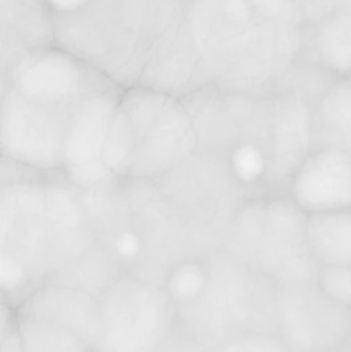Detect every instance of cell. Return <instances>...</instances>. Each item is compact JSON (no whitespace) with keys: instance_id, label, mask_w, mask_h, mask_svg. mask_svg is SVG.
<instances>
[{"instance_id":"cell-1","label":"cell","mask_w":351,"mask_h":352,"mask_svg":"<svg viewBox=\"0 0 351 352\" xmlns=\"http://www.w3.org/2000/svg\"><path fill=\"white\" fill-rule=\"evenodd\" d=\"M113 82L58 47L23 58L1 74L2 144L8 157L32 169L62 168L80 107Z\"/></svg>"},{"instance_id":"cell-2","label":"cell","mask_w":351,"mask_h":352,"mask_svg":"<svg viewBox=\"0 0 351 352\" xmlns=\"http://www.w3.org/2000/svg\"><path fill=\"white\" fill-rule=\"evenodd\" d=\"M56 45L124 89L137 86L190 0H49Z\"/></svg>"},{"instance_id":"cell-3","label":"cell","mask_w":351,"mask_h":352,"mask_svg":"<svg viewBox=\"0 0 351 352\" xmlns=\"http://www.w3.org/2000/svg\"><path fill=\"white\" fill-rule=\"evenodd\" d=\"M181 98L142 86L126 89L103 153L105 169L148 179L162 177L198 146Z\"/></svg>"},{"instance_id":"cell-4","label":"cell","mask_w":351,"mask_h":352,"mask_svg":"<svg viewBox=\"0 0 351 352\" xmlns=\"http://www.w3.org/2000/svg\"><path fill=\"white\" fill-rule=\"evenodd\" d=\"M205 287L177 322L206 351L245 332L274 333L275 283L220 250L205 258Z\"/></svg>"},{"instance_id":"cell-5","label":"cell","mask_w":351,"mask_h":352,"mask_svg":"<svg viewBox=\"0 0 351 352\" xmlns=\"http://www.w3.org/2000/svg\"><path fill=\"white\" fill-rule=\"evenodd\" d=\"M305 223L306 214L286 194L253 196L235 215L223 250L274 283L317 276Z\"/></svg>"},{"instance_id":"cell-6","label":"cell","mask_w":351,"mask_h":352,"mask_svg":"<svg viewBox=\"0 0 351 352\" xmlns=\"http://www.w3.org/2000/svg\"><path fill=\"white\" fill-rule=\"evenodd\" d=\"M259 16L249 0H190L179 25L197 69V91H234Z\"/></svg>"},{"instance_id":"cell-7","label":"cell","mask_w":351,"mask_h":352,"mask_svg":"<svg viewBox=\"0 0 351 352\" xmlns=\"http://www.w3.org/2000/svg\"><path fill=\"white\" fill-rule=\"evenodd\" d=\"M177 324L164 287L124 273L99 298L93 352H154Z\"/></svg>"},{"instance_id":"cell-8","label":"cell","mask_w":351,"mask_h":352,"mask_svg":"<svg viewBox=\"0 0 351 352\" xmlns=\"http://www.w3.org/2000/svg\"><path fill=\"white\" fill-rule=\"evenodd\" d=\"M275 283L276 334L291 352H330L346 336L351 308L321 289L317 276Z\"/></svg>"},{"instance_id":"cell-9","label":"cell","mask_w":351,"mask_h":352,"mask_svg":"<svg viewBox=\"0 0 351 352\" xmlns=\"http://www.w3.org/2000/svg\"><path fill=\"white\" fill-rule=\"evenodd\" d=\"M286 195L305 214L351 208V156L313 148L294 171Z\"/></svg>"},{"instance_id":"cell-10","label":"cell","mask_w":351,"mask_h":352,"mask_svg":"<svg viewBox=\"0 0 351 352\" xmlns=\"http://www.w3.org/2000/svg\"><path fill=\"white\" fill-rule=\"evenodd\" d=\"M56 45L49 0H0L1 74L31 54Z\"/></svg>"},{"instance_id":"cell-11","label":"cell","mask_w":351,"mask_h":352,"mask_svg":"<svg viewBox=\"0 0 351 352\" xmlns=\"http://www.w3.org/2000/svg\"><path fill=\"white\" fill-rule=\"evenodd\" d=\"M30 314L65 327L94 346L99 326V299L71 287L45 283L16 307Z\"/></svg>"},{"instance_id":"cell-12","label":"cell","mask_w":351,"mask_h":352,"mask_svg":"<svg viewBox=\"0 0 351 352\" xmlns=\"http://www.w3.org/2000/svg\"><path fill=\"white\" fill-rule=\"evenodd\" d=\"M313 148L351 156V76L335 78L311 103Z\"/></svg>"},{"instance_id":"cell-13","label":"cell","mask_w":351,"mask_h":352,"mask_svg":"<svg viewBox=\"0 0 351 352\" xmlns=\"http://www.w3.org/2000/svg\"><path fill=\"white\" fill-rule=\"evenodd\" d=\"M305 235L319 266L351 267V208L306 214Z\"/></svg>"},{"instance_id":"cell-14","label":"cell","mask_w":351,"mask_h":352,"mask_svg":"<svg viewBox=\"0 0 351 352\" xmlns=\"http://www.w3.org/2000/svg\"><path fill=\"white\" fill-rule=\"evenodd\" d=\"M16 314L25 352L93 351L87 341L65 327L30 314Z\"/></svg>"},{"instance_id":"cell-15","label":"cell","mask_w":351,"mask_h":352,"mask_svg":"<svg viewBox=\"0 0 351 352\" xmlns=\"http://www.w3.org/2000/svg\"><path fill=\"white\" fill-rule=\"evenodd\" d=\"M206 276L205 258H193L173 268L163 287L177 308L181 307L195 301L201 295Z\"/></svg>"},{"instance_id":"cell-16","label":"cell","mask_w":351,"mask_h":352,"mask_svg":"<svg viewBox=\"0 0 351 352\" xmlns=\"http://www.w3.org/2000/svg\"><path fill=\"white\" fill-rule=\"evenodd\" d=\"M208 352H291L274 333L245 332L218 345Z\"/></svg>"},{"instance_id":"cell-17","label":"cell","mask_w":351,"mask_h":352,"mask_svg":"<svg viewBox=\"0 0 351 352\" xmlns=\"http://www.w3.org/2000/svg\"><path fill=\"white\" fill-rule=\"evenodd\" d=\"M253 10L272 20L309 27L302 4L299 0H249Z\"/></svg>"},{"instance_id":"cell-18","label":"cell","mask_w":351,"mask_h":352,"mask_svg":"<svg viewBox=\"0 0 351 352\" xmlns=\"http://www.w3.org/2000/svg\"><path fill=\"white\" fill-rule=\"evenodd\" d=\"M317 281L328 296L351 308V267L319 266Z\"/></svg>"},{"instance_id":"cell-19","label":"cell","mask_w":351,"mask_h":352,"mask_svg":"<svg viewBox=\"0 0 351 352\" xmlns=\"http://www.w3.org/2000/svg\"><path fill=\"white\" fill-rule=\"evenodd\" d=\"M0 322V352H25L19 330L16 310L4 302L1 304Z\"/></svg>"},{"instance_id":"cell-20","label":"cell","mask_w":351,"mask_h":352,"mask_svg":"<svg viewBox=\"0 0 351 352\" xmlns=\"http://www.w3.org/2000/svg\"><path fill=\"white\" fill-rule=\"evenodd\" d=\"M154 352H208L177 322L170 336Z\"/></svg>"},{"instance_id":"cell-21","label":"cell","mask_w":351,"mask_h":352,"mask_svg":"<svg viewBox=\"0 0 351 352\" xmlns=\"http://www.w3.org/2000/svg\"><path fill=\"white\" fill-rule=\"evenodd\" d=\"M302 4L309 26L319 22L324 16L333 12L341 0H299Z\"/></svg>"},{"instance_id":"cell-22","label":"cell","mask_w":351,"mask_h":352,"mask_svg":"<svg viewBox=\"0 0 351 352\" xmlns=\"http://www.w3.org/2000/svg\"><path fill=\"white\" fill-rule=\"evenodd\" d=\"M330 352H351V324L343 339Z\"/></svg>"},{"instance_id":"cell-23","label":"cell","mask_w":351,"mask_h":352,"mask_svg":"<svg viewBox=\"0 0 351 352\" xmlns=\"http://www.w3.org/2000/svg\"><path fill=\"white\" fill-rule=\"evenodd\" d=\"M336 8H341V10H346L351 14V0H341L339 6Z\"/></svg>"}]
</instances>
